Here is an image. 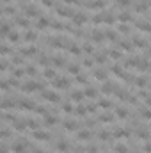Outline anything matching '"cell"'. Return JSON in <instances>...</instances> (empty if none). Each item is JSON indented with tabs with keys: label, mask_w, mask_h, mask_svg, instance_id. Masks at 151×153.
Returning <instances> with one entry per match:
<instances>
[{
	"label": "cell",
	"mask_w": 151,
	"mask_h": 153,
	"mask_svg": "<svg viewBox=\"0 0 151 153\" xmlns=\"http://www.w3.org/2000/svg\"><path fill=\"white\" fill-rule=\"evenodd\" d=\"M53 85H55V87H68L70 82L66 80V78H62V77H57V78L53 80Z\"/></svg>",
	"instance_id": "obj_1"
},
{
	"label": "cell",
	"mask_w": 151,
	"mask_h": 153,
	"mask_svg": "<svg viewBox=\"0 0 151 153\" xmlns=\"http://www.w3.org/2000/svg\"><path fill=\"white\" fill-rule=\"evenodd\" d=\"M45 98H46V100H50V102H59V94H55V93H50V91L45 93Z\"/></svg>",
	"instance_id": "obj_2"
},
{
	"label": "cell",
	"mask_w": 151,
	"mask_h": 153,
	"mask_svg": "<svg viewBox=\"0 0 151 153\" xmlns=\"http://www.w3.org/2000/svg\"><path fill=\"white\" fill-rule=\"evenodd\" d=\"M34 137L36 139H43V141H46V139H50V135L45 132H41V130H37V132H34Z\"/></svg>",
	"instance_id": "obj_3"
},
{
	"label": "cell",
	"mask_w": 151,
	"mask_h": 153,
	"mask_svg": "<svg viewBox=\"0 0 151 153\" xmlns=\"http://www.w3.org/2000/svg\"><path fill=\"white\" fill-rule=\"evenodd\" d=\"M23 148H25V144H23V143H16V144H12V150H14L16 153H25V150H23Z\"/></svg>",
	"instance_id": "obj_4"
},
{
	"label": "cell",
	"mask_w": 151,
	"mask_h": 153,
	"mask_svg": "<svg viewBox=\"0 0 151 153\" xmlns=\"http://www.w3.org/2000/svg\"><path fill=\"white\" fill-rule=\"evenodd\" d=\"M84 94L89 96V98H94V96H96V89H94V87H87V89L84 91Z\"/></svg>",
	"instance_id": "obj_5"
},
{
	"label": "cell",
	"mask_w": 151,
	"mask_h": 153,
	"mask_svg": "<svg viewBox=\"0 0 151 153\" xmlns=\"http://www.w3.org/2000/svg\"><path fill=\"white\" fill-rule=\"evenodd\" d=\"M131 16L128 14V13H123V14H119V21H123V23H126V21H130Z\"/></svg>",
	"instance_id": "obj_6"
},
{
	"label": "cell",
	"mask_w": 151,
	"mask_h": 153,
	"mask_svg": "<svg viewBox=\"0 0 151 153\" xmlns=\"http://www.w3.org/2000/svg\"><path fill=\"white\" fill-rule=\"evenodd\" d=\"M112 91H114V85H112L110 82H107V84L103 85V93H107V94H109V93H112Z\"/></svg>",
	"instance_id": "obj_7"
},
{
	"label": "cell",
	"mask_w": 151,
	"mask_h": 153,
	"mask_svg": "<svg viewBox=\"0 0 151 153\" xmlns=\"http://www.w3.org/2000/svg\"><path fill=\"white\" fill-rule=\"evenodd\" d=\"M64 126H66V130H75V128H77V123L75 121H66Z\"/></svg>",
	"instance_id": "obj_8"
},
{
	"label": "cell",
	"mask_w": 151,
	"mask_h": 153,
	"mask_svg": "<svg viewBox=\"0 0 151 153\" xmlns=\"http://www.w3.org/2000/svg\"><path fill=\"white\" fill-rule=\"evenodd\" d=\"M21 109H32V105H34V103L32 102H27V100H21Z\"/></svg>",
	"instance_id": "obj_9"
},
{
	"label": "cell",
	"mask_w": 151,
	"mask_h": 153,
	"mask_svg": "<svg viewBox=\"0 0 151 153\" xmlns=\"http://www.w3.org/2000/svg\"><path fill=\"white\" fill-rule=\"evenodd\" d=\"M91 135H89V132H87V130H82L80 133H78V139H82V141H84V139H89Z\"/></svg>",
	"instance_id": "obj_10"
},
{
	"label": "cell",
	"mask_w": 151,
	"mask_h": 153,
	"mask_svg": "<svg viewBox=\"0 0 151 153\" xmlns=\"http://www.w3.org/2000/svg\"><path fill=\"white\" fill-rule=\"evenodd\" d=\"M84 21H85V16H84V14H77V16H75V23L80 25V23H84Z\"/></svg>",
	"instance_id": "obj_11"
},
{
	"label": "cell",
	"mask_w": 151,
	"mask_h": 153,
	"mask_svg": "<svg viewBox=\"0 0 151 153\" xmlns=\"http://www.w3.org/2000/svg\"><path fill=\"white\" fill-rule=\"evenodd\" d=\"M34 48H32V46H29V48H23V50H21V53H23V55H32V53H34Z\"/></svg>",
	"instance_id": "obj_12"
},
{
	"label": "cell",
	"mask_w": 151,
	"mask_h": 153,
	"mask_svg": "<svg viewBox=\"0 0 151 153\" xmlns=\"http://www.w3.org/2000/svg\"><path fill=\"white\" fill-rule=\"evenodd\" d=\"M92 39H94V41H101V39H103L101 32H98V30H96V32H92Z\"/></svg>",
	"instance_id": "obj_13"
},
{
	"label": "cell",
	"mask_w": 151,
	"mask_h": 153,
	"mask_svg": "<svg viewBox=\"0 0 151 153\" xmlns=\"http://www.w3.org/2000/svg\"><path fill=\"white\" fill-rule=\"evenodd\" d=\"M84 96H85L84 93H73V94H71V98H73V100H82Z\"/></svg>",
	"instance_id": "obj_14"
},
{
	"label": "cell",
	"mask_w": 151,
	"mask_h": 153,
	"mask_svg": "<svg viewBox=\"0 0 151 153\" xmlns=\"http://www.w3.org/2000/svg\"><path fill=\"white\" fill-rule=\"evenodd\" d=\"M116 114H117L119 118H126V116H128V112H126L124 109H117V111H116Z\"/></svg>",
	"instance_id": "obj_15"
},
{
	"label": "cell",
	"mask_w": 151,
	"mask_h": 153,
	"mask_svg": "<svg viewBox=\"0 0 151 153\" xmlns=\"http://www.w3.org/2000/svg\"><path fill=\"white\" fill-rule=\"evenodd\" d=\"M46 25H48L46 18H39V21H37V27H41V29H43V27H46Z\"/></svg>",
	"instance_id": "obj_16"
},
{
	"label": "cell",
	"mask_w": 151,
	"mask_h": 153,
	"mask_svg": "<svg viewBox=\"0 0 151 153\" xmlns=\"http://www.w3.org/2000/svg\"><path fill=\"white\" fill-rule=\"evenodd\" d=\"M25 39L27 41H34L36 39V34H34V32H27V34H25Z\"/></svg>",
	"instance_id": "obj_17"
},
{
	"label": "cell",
	"mask_w": 151,
	"mask_h": 153,
	"mask_svg": "<svg viewBox=\"0 0 151 153\" xmlns=\"http://www.w3.org/2000/svg\"><path fill=\"white\" fill-rule=\"evenodd\" d=\"M133 43H135V45H139V46H144V45H146V41L141 39V38H133Z\"/></svg>",
	"instance_id": "obj_18"
},
{
	"label": "cell",
	"mask_w": 151,
	"mask_h": 153,
	"mask_svg": "<svg viewBox=\"0 0 151 153\" xmlns=\"http://www.w3.org/2000/svg\"><path fill=\"white\" fill-rule=\"evenodd\" d=\"M94 75H96V78H98V80H100V78H101V80L105 78V71H103V70H98V71L94 73Z\"/></svg>",
	"instance_id": "obj_19"
},
{
	"label": "cell",
	"mask_w": 151,
	"mask_h": 153,
	"mask_svg": "<svg viewBox=\"0 0 151 153\" xmlns=\"http://www.w3.org/2000/svg\"><path fill=\"white\" fill-rule=\"evenodd\" d=\"M45 75H46V78H53V77H55V71H53V70H46Z\"/></svg>",
	"instance_id": "obj_20"
},
{
	"label": "cell",
	"mask_w": 151,
	"mask_h": 153,
	"mask_svg": "<svg viewBox=\"0 0 151 153\" xmlns=\"http://www.w3.org/2000/svg\"><path fill=\"white\" fill-rule=\"evenodd\" d=\"M117 153H128L126 146H123V144H117Z\"/></svg>",
	"instance_id": "obj_21"
},
{
	"label": "cell",
	"mask_w": 151,
	"mask_h": 153,
	"mask_svg": "<svg viewBox=\"0 0 151 153\" xmlns=\"http://www.w3.org/2000/svg\"><path fill=\"white\" fill-rule=\"evenodd\" d=\"M100 105L103 107V109H109V107H110V102H109V100H101Z\"/></svg>",
	"instance_id": "obj_22"
},
{
	"label": "cell",
	"mask_w": 151,
	"mask_h": 153,
	"mask_svg": "<svg viewBox=\"0 0 151 153\" xmlns=\"http://www.w3.org/2000/svg\"><path fill=\"white\" fill-rule=\"evenodd\" d=\"M57 148H59L60 151H66V150H68V144H66V143H59V144H57Z\"/></svg>",
	"instance_id": "obj_23"
},
{
	"label": "cell",
	"mask_w": 151,
	"mask_h": 153,
	"mask_svg": "<svg viewBox=\"0 0 151 153\" xmlns=\"http://www.w3.org/2000/svg\"><path fill=\"white\" fill-rule=\"evenodd\" d=\"M9 39H11V41H18V34H16L14 30L9 32Z\"/></svg>",
	"instance_id": "obj_24"
},
{
	"label": "cell",
	"mask_w": 151,
	"mask_h": 153,
	"mask_svg": "<svg viewBox=\"0 0 151 153\" xmlns=\"http://www.w3.org/2000/svg\"><path fill=\"white\" fill-rule=\"evenodd\" d=\"M96 61L100 62V64L101 62H105V55H103V53H96Z\"/></svg>",
	"instance_id": "obj_25"
},
{
	"label": "cell",
	"mask_w": 151,
	"mask_h": 153,
	"mask_svg": "<svg viewBox=\"0 0 151 153\" xmlns=\"http://www.w3.org/2000/svg\"><path fill=\"white\" fill-rule=\"evenodd\" d=\"M70 50L73 52V53H80V50H78V46H77V45H70Z\"/></svg>",
	"instance_id": "obj_26"
},
{
	"label": "cell",
	"mask_w": 151,
	"mask_h": 153,
	"mask_svg": "<svg viewBox=\"0 0 151 153\" xmlns=\"http://www.w3.org/2000/svg\"><path fill=\"white\" fill-rule=\"evenodd\" d=\"M18 25H21V27H27V25H29V21L25 20V18H20V20H18Z\"/></svg>",
	"instance_id": "obj_27"
},
{
	"label": "cell",
	"mask_w": 151,
	"mask_h": 153,
	"mask_svg": "<svg viewBox=\"0 0 151 153\" xmlns=\"http://www.w3.org/2000/svg\"><path fill=\"white\" fill-rule=\"evenodd\" d=\"M7 32H9V25H7V23H4V25H2V34L5 36Z\"/></svg>",
	"instance_id": "obj_28"
},
{
	"label": "cell",
	"mask_w": 151,
	"mask_h": 153,
	"mask_svg": "<svg viewBox=\"0 0 151 153\" xmlns=\"http://www.w3.org/2000/svg\"><path fill=\"white\" fill-rule=\"evenodd\" d=\"M107 38H109V39H114V41H116V32L109 30V32H107Z\"/></svg>",
	"instance_id": "obj_29"
},
{
	"label": "cell",
	"mask_w": 151,
	"mask_h": 153,
	"mask_svg": "<svg viewBox=\"0 0 151 153\" xmlns=\"http://www.w3.org/2000/svg\"><path fill=\"white\" fill-rule=\"evenodd\" d=\"M121 46H123L124 50H130V48H131V45H130V43H126V41H123V43H121Z\"/></svg>",
	"instance_id": "obj_30"
},
{
	"label": "cell",
	"mask_w": 151,
	"mask_h": 153,
	"mask_svg": "<svg viewBox=\"0 0 151 153\" xmlns=\"http://www.w3.org/2000/svg\"><path fill=\"white\" fill-rule=\"evenodd\" d=\"M53 64H55V66H60V64H62V57H55V59H53Z\"/></svg>",
	"instance_id": "obj_31"
},
{
	"label": "cell",
	"mask_w": 151,
	"mask_h": 153,
	"mask_svg": "<svg viewBox=\"0 0 151 153\" xmlns=\"http://www.w3.org/2000/svg\"><path fill=\"white\" fill-rule=\"evenodd\" d=\"M46 125H55V118L48 116V118H46Z\"/></svg>",
	"instance_id": "obj_32"
},
{
	"label": "cell",
	"mask_w": 151,
	"mask_h": 153,
	"mask_svg": "<svg viewBox=\"0 0 151 153\" xmlns=\"http://www.w3.org/2000/svg\"><path fill=\"white\" fill-rule=\"evenodd\" d=\"M110 55L114 57V59H119V52L117 50H110Z\"/></svg>",
	"instance_id": "obj_33"
},
{
	"label": "cell",
	"mask_w": 151,
	"mask_h": 153,
	"mask_svg": "<svg viewBox=\"0 0 151 153\" xmlns=\"http://www.w3.org/2000/svg\"><path fill=\"white\" fill-rule=\"evenodd\" d=\"M70 73H78V66H75V64L70 66Z\"/></svg>",
	"instance_id": "obj_34"
},
{
	"label": "cell",
	"mask_w": 151,
	"mask_h": 153,
	"mask_svg": "<svg viewBox=\"0 0 151 153\" xmlns=\"http://www.w3.org/2000/svg\"><path fill=\"white\" fill-rule=\"evenodd\" d=\"M137 85H146V78H137Z\"/></svg>",
	"instance_id": "obj_35"
},
{
	"label": "cell",
	"mask_w": 151,
	"mask_h": 153,
	"mask_svg": "<svg viewBox=\"0 0 151 153\" xmlns=\"http://www.w3.org/2000/svg\"><path fill=\"white\" fill-rule=\"evenodd\" d=\"M62 109H64V112H71V111H73V107H70V103H66Z\"/></svg>",
	"instance_id": "obj_36"
},
{
	"label": "cell",
	"mask_w": 151,
	"mask_h": 153,
	"mask_svg": "<svg viewBox=\"0 0 151 153\" xmlns=\"http://www.w3.org/2000/svg\"><path fill=\"white\" fill-rule=\"evenodd\" d=\"M137 11H146V4H139L137 5Z\"/></svg>",
	"instance_id": "obj_37"
},
{
	"label": "cell",
	"mask_w": 151,
	"mask_h": 153,
	"mask_svg": "<svg viewBox=\"0 0 151 153\" xmlns=\"http://www.w3.org/2000/svg\"><path fill=\"white\" fill-rule=\"evenodd\" d=\"M12 75H14V77H21V75H23V71H21V70H14V73H12Z\"/></svg>",
	"instance_id": "obj_38"
},
{
	"label": "cell",
	"mask_w": 151,
	"mask_h": 153,
	"mask_svg": "<svg viewBox=\"0 0 151 153\" xmlns=\"http://www.w3.org/2000/svg\"><path fill=\"white\" fill-rule=\"evenodd\" d=\"M77 112H78V114H85V107H82V105H80V107L77 109Z\"/></svg>",
	"instance_id": "obj_39"
},
{
	"label": "cell",
	"mask_w": 151,
	"mask_h": 153,
	"mask_svg": "<svg viewBox=\"0 0 151 153\" xmlns=\"http://www.w3.org/2000/svg\"><path fill=\"white\" fill-rule=\"evenodd\" d=\"M27 73H30V75H34V73H36V70H34V68L30 66V68H27Z\"/></svg>",
	"instance_id": "obj_40"
},
{
	"label": "cell",
	"mask_w": 151,
	"mask_h": 153,
	"mask_svg": "<svg viewBox=\"0 0 151 153\" xmlns=\"http://www.w3.org/2000/svg\"><path fill=\"white\" fill-rule=\"evenodd\" d=\"M146 151L151 153V144H146Z\"/></svg>",
	"instance_id": "obj_41"
},
{
	"label": "cell",
	"mask_w": 151,
	"mask_h": 153,
	"mask_svg": "<svg viewBox=\"0 0 151 153\" xmlns=\"http://www.w3.org/2000/svg\"><path fill=\"white\" fill-rule=\"evenodd\" d=\"M43 2H45L46 5H50V4H52V0H43Z\"/></svg>",
	"instance_id": "obj_42"
},
{
	"label": "cell",
	"mask_w": 151,
	"mask_h": 153,
	"mask_svg": "<svg viewBox=\"0 0 151 153\" xmlns=\"http://www.w3.org/2000/svg\"><path fill=\"white\" fill-rule=\"evenodd\" d=\"M32 153H45V151H41V150H34Z\"/></svg>",
	"instance_id": "obj_43"
},
{
	"label": "cell",
	"mask_w": 151,
	"mask_h": 153,
	"mask_svg": "<svg viewBox=\"0 0 151 153\" xmlns=\"http://www.w3.org/2000/svg\"><path fill=\"white\" fill-rule=\"evenodd\" d=\"M66 2H68V4H71V2H77V0H66Z\"/></svg>",
	"instance_id": "obj_44"
}]
</instances>
